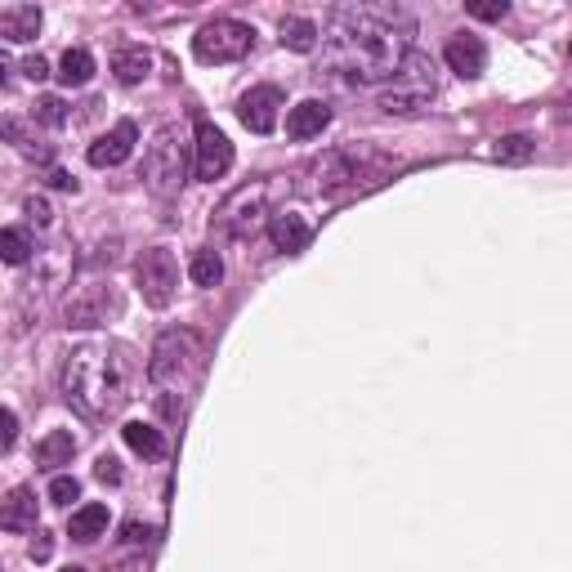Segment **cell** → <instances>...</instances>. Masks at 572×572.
I'll return each instance as SVG.
<instances>
[{
  "label": "cell",
  "mask_w": 572,
  "mask_h": 572,
  "mask_svg": "<svg viewBox=\"0 0 572 572\" xmlns=\"http://www.w3.org/2000/svg\"><path fill=\"white\" fill-rule=\"evenodd\" d=\"M443 59H447V68H452L456 76H465V81H474V76H483V72H488V45H483L479 36L461 32V36H452V41H447Z\"/></svg>",
  "instance_id": "5bb4252c"
},
{
  "label": "cell",
  "mask_w": 572,
  "mask_h": 572,
  "mask_svg": "<svg viewBox=\"0 0 572 572\" xmlns=\"http://www.w3.org/2000/svg\"><path fill=\"white\" fill-rule=\"evenodd\" d=\"M94 479L99 483H121V461L117 456H99V461H94Z\"/></svg>",
  "instance_id": "1f68e13d"
},
{
  "label": "cell",
  "mask_w": 572,
  "mask_h": 572,
  "mask_svg": "<svg viewBox=\"0 0 572 572\" xmlns=\"http://www.w3.org/2000/svg\"><path fill=\"white\" fill-rule=\"evenodd\" d=\"M36 492L32 488H14L0 505V528L5 532H36Z\"/></svg>",
  "instance_id": "e0dca14e"
},
{
  "label": "cell",
  "mask_w": 572,
  "mask_h": 572,
  "mask_svg": "<svg viewBox=\"0 0 572 572\" xmlns=\"http://www.w3.org/2000/svg\"><path fill=\"white\" fill-rule=\"evenodd\" d=\"M108 313H117V291H112V282H90V286H76L68 295V304H63V322L68 327H99V322H108Z\"/></svg>",
  "instance_id": "8fae6325"
},
{
  "label": "cell",
  "mask_w": 572,
  "mask_h": 572,
  "mask_svg": "<svg viewBox=\"0 0 572 572\" xmlns=\"http://www.w3.org/2000/svg\"><path fill=\"white\" fill-rule=\"evenodd\" d=\"M54 555V541H50V532H36V541H32V559L36 564H45V559Z\"/></svg>",
  "instance_id": "e575fe53"
},
{
  "label": "cell",
  "mask_w": 572,
  "mask_h": 572,
  "mask_svg": "<svg viewBox=\"0 0 572 572\" xmlns=\"http://www.w3.org/2000/svg\"><path fill=\"white\" fill-rule=\"evenodd\" d=\"M278 108H282V90L278 85H251L237 103V117L251 135H273L278 130Z\"/></svg>",
  "instance_id": "7c38bea8"
},
{
  "label": "cell",
  "mask_w": 572,
  "mask_h": 572,
  "mask_svg": "<svg viewBox=\"0 0 572 572\" xmlns=\"http://www.w3.org/2000/svg\"><path fill=\"white\" fill-rule=\"evenodd\" d=\"M121 438H126L130 452L148 456V461H161V456H166V438H161V429H152L143 421H130L126 429H121Z\"/></svg>",
  "instance_id": "603a6c76"
},
{
  "label": "cell",
  "mask_w": 572,
  "mask_h": 572,
  "mask_svg": "<svg viewBox=\"0 0 572 572\" xmlns=\"http://www.w3.org/2000/svg\"><path fill=\"white\" fill-rule=\"evenodd\" d=\"M438 81H434V63L425 59V54H407L403 68H398L394 81L380 90V112H389V117H416V112L429 108V99H434Z\"/></svg>",
  "instance_id": "52a82bcc"
},
{
  "label": "cell",
  "mask_w": 572,
  "mask_h": 572,
  "mask_svg": "<svg viewBox=\"0 0 572 572\" xmlns=\"http://www.w3.org/2000/svg\"><path fill=\"white\" fill-rule=\"evenodd\" d=\"M273 184L269 179H255V184H242L233 197H228L224 206L215 211L211 228H219V237H228V242H251L255 233H260L264 224H273Z\"/></svg>",
  "instance_id": "8992f818"
},
{
  "label": "cell",
  "mask_w": 572,
  "mask_h": 572,
  "mask_svg": "<svg viewBox=\"0 0 572 572\" xmlns=\"http://www.w3.org/2000/svg\"><path fill=\"white\" fill-rule=\"evenodd\" d=\"M32 121H41V126H63V121H68V103L63 99H41L32 108Z\"/></svg>",
  "instance_id": "83f0119b"
},
{
  "label": "cell",
  "mask_w": 572,
  "mask_h": 572,
  "mask_svg": "<svg viewBox=\"0 0 572 572\" xmlns=\"http://www.w3.org/2000/svg\"><path fill=\"white\" fill-rule=\"evenodd\" d=\"M148 72H152V54L143 50V45H121V50L112 54V76H117L121 85L148 81Z\"/></svg>",
  "instance_id": "d6986e66"
},
{
  "label": "cell",
  "mask_w": 572,
  "mask_h": 572,
  "mask_svg": "<svg viewBox=\"0 0 572 572\" xmlns=\"http://www.w3.org/2000/svg\"><path fill=\"white\" fill-rule=\"evenodd\" d=\"M23 76H27V81H45V76H50V63H45L41 54H32V59L23 63Z\"/></svg>",
  "instance_id": "d6a6232c"
},
{
  "label": "cell",
  "mask_w": 572,
  "mask_h": 572,
  "mask_svg": "<svg viewBox=\"0 0 572 572\" xmlns=\"http://www.w3.org/2000/svg\"><path fill=\"white\" fill-rule=\"evenodd\" d=\"M412 23L398 18L394 9H371V5H349L336 9L327 23V63L345 81L358 85H385L394 81L403 59L412 54Z\"/></svg>",
  "instance_id": "6da1fadb"
},
{
  "label": "cell",
  "mask_w": 572,
  "mask_h": 572,
  "mask_svg": "<svg viewBox=\"0 0 572 572\" xmlns=\"http://www.w3.org/2000/svg\"><path fill=\"white\" fill-rule=\"evenodd\" d=\"M532 139L528 135H501L497 143H492V157L501 161V166H523V161H532Z\"/></svg>",
  "instance_id": "484cf974"
},
{
  "label": "cell",
  "mask_w": 572,
  "mask_h": 572,
  "mask_svg": "<svg viewBox=\"0 0 572 572\" xmlns=\"http://www.w3.org/2000/svg\"><path fill=\"white\" fill-rule=\"evenodd\" d=\"M327 126H331V108L322 99L295 103L291 117H286V135H291V139H313V135H322Z\"/></svg>",
  "instance_id": "ac0fdd59"
},
{
  "label": "cell",
  "mask_w": 572,
  "mask_h": 572,
  "mask_svg": "<svg viewBox=\"0 0 572 572\" xmlns=\"http://www.w3.org/2000/svg\"><path fill=\"white\" fill-rule=\"evenodd\" d=\"M251 45H255V27L237 23V18H215V23H206L193 36V54L202 63H237L251 54Z\"/></svg>",
  "instance_id": "ba28073f"
},
{
  "label": "cell",
  "mask_w": 572,
  "mask_h": 572,
  "mask_svg": "<svg viewBox=\"0 0 572 572\" xmlns=\"http://www.w3.org/2000/svg\"><path fill=\"white\" fill-rule=\"evenodd\" d=\"M103 532H108V505L90 501V505H81V510H72V519H68L72 541H99Z\"/></svg>",
  "instance_id": "ffe728a7"
},
{
  "label": "cell",
  "mask_w": 572,
  "mask_h": 572,
  "mask_svg": "<svg viewBox=\"0 0 572 572\" xmlns=\"http://www.w3.org/2000/svg\"><path fill=\"white\" fill-rule=\"evenodd\" d=\"M188 278L197 286H219L224 282V260H219V251H193V260H188Z\"/></svg>",
  "instance_id": "d4e9b609"
},
{
  "label": "cell",
  "mask_w": 572,
  "mask_h": 572,
  "mask_svg": "<svg viewBox=\"0 0 572 572\" xmlns=\"http://www.w3.org/2000/svg\"><path fill=\"white\" fill-rule=\"evenodd\" d=\"M130 380H135V362H130L126 345L112 340H90L76 345L63 358L59 389L68 398V407L85 416V421H108L130 403Z\"/></svg>",
  "instance_id": "7a4b0ae2"
},
{
  "label": "cell",
  "mask_w": 572,
  "mask_h": 572,
  "mask_svg": "<svg viewBox=\"0 0 572 572\" xmlns=\"http://www.w3.org/2000/svg\"><path fill=\"white\" fill-rule=\"evenodd\" d=\"M135 282H139V295L152 304V309H166L179 291V264L166 246H152L135 260Z\"/></svg>",
  "instance_id": "9c48e42d"
},
{
  "label": "cell",
  "mask_w": 572,
  "mask_h": 572,
  "mask_svg": "<svg viewBox=\"0 0 572 572\" xmlns=\"http://www.w3.org/2000/svg\"><path fill=\"white\" fill-rule=\"evenodd\" d=\"M45 179H50V188H63V193H76V179L68 175V170L50 166V170H45Z\"/></svg>",
  "instance_id": "836d02e7"
},
{
  "label": "cell",
  "mask_w": 572,
  "mask_h": 572,
  "mask_svg": "<svg viewBox=\"0 0 572 572\" xmlns=\"http://www.w3.org/2000/svg\"><path fill=\"white\" fill-rule=\"evenodd\" d=\"M76 456V438L72 429H54V434H45L41 443H36V461L45 465V470H59V465H72Z\"/></svg>",
  "instance_id": "44dd1931"
},
{
  "label": "cell",
  "mask_w": 572,
  "mask_h": 572,
  "mask_svg": "<svg viewBox=\"0 0 572 572\" xmlns=\"http://www.w3.org/2000/svg\"><path fill=\"white\" fill-rule=\"evenodd\" d=\"M269 237H273V246H278V251L300 255L304 246H309L313 228H309V219H304V215H295V211H278V215H273V224H269Z\"/></svg>",
  "instance_id": "2e32d148"
},
{
  "label": "cell",
  "mask_w": 572,
  "mask_h": 572,
  "mask_svg": "<svg viewBox=\"0 0 572 572\" xmlns=\"http://www.w3.org/2000/svg\"><path fill=\"white\" fill-rule=\"evenodd\" d=\"M568 121H572V103H568Z\"/></svg>",
  "instance_id": "f35d334b"
},
{
  "label": "cell",
  "mask_w": 572,
  "mask_h": 572,
  "mask_svg": "<svg viewBox=\"0 0 572 572\" xmlns=\"http://www.w3.org/2000/svg\"><path fill=\"white\" fill-rule=\"evenodd\" d=\"M126 541H130V546H143V541H152V528H143V523H126Z\"/></svg>",
  "instance_id": "8d00e7d4"
},
{
  "label": "cell",
  "mask_w": 572,
  "mask_h": 572,
  "mask_svg": "<svg viewBox=\"0 0 572 572\" xmlns=\"http://www.w3.org/2000/svg\"><path fill=\"white\" fill-rule=\"evenodd\" d=\"M206 358H211V349H206V340L197 336L193 327H170L157 336V345H152L148 354V380H152V403H157V412L166 416V421H179L188 407V389L202 380L206 371Z\"/></svg>",
  "instance_id": "3957f363"
},
{
  "label": "cell",
  "mask_w": 572,
  "mask_h": 572,
  "mask_svg": "<svg viewBox=\"0 0 572 572\" xmlns=\"http://www.w3.org/2000/svg\"><path fill=\"white\" fill-rule=\"evenodd\" d=\"M135 143H139V126L135 121H117V126L108 130V135H99L90 143V166H99V170H112V166H121V161L135 152Z\"/></svg>",
  "instance_id": "4fadbf2b"
},
{
  "label": "cell",
  "mask_w": 572,
  "mask_h": 572,
  "mask_svg": "<svg viewBox=\"0 0 572 572\" xmlns=\"http://www.w3.org/2000/svg\"><path fill=\"white\" fill-rule=\"evenodd\" d=\"M228 166H233V143L219 126L211 121H197V139H193V175L206 179V184H215V179L228 175Z\"/></svg>",
  "instance_id": "30bf717a"
},
{
  "label": "cell",
  "mask_w": 572,
  "mask_h": 572,
  "mask_svg": "<svg viewBox=\"0 0 572 572\" xmlns=\"http://www.w3.org/2000/svg\"><path fill=\"white\" fill-rule=\"evenodd\" d=\"M41 32V5H5L0 9V36L9 45H23V41H36Z\"/></svg>",
  "instance_id": "9a60e30c"
},
{
  "label": "cell",
  "mask_w": 572,
  "mask_h": 572,
  "mask_svg": "<svg viewBox=\"0 0 572 572\" xmlns=\"http://www.w3.org/2000/svg\"><path fill=\"white\" fill-rule=\"evenodd\" d=\"M389 170V161L380 157L367 143H349V148H331L327 157L313 161V175H318V193H349L358 184H376Z\"/></svg>",
  "instance_id": "5b68a950"
},
{
  "label": "cell",
  "mask_w": 572,
  "mask_h": 572,
  "mask_svg": "<svg viewBox=\"0 0 572 572\" xmlns=\"http://www.w3.org/2000/svg\"><path fill=\"white\" fill-rule=\"evenodd\" d=\"M63 572H85V568H63Z\"/></svg>",
  "instance_id": "74e56055"
},
{
  "label": "cell",
  "mask_w": 572,
  "mask_h": 572,
  "mask_svg": "<svg viewBox=\"0 0 572 572\" xmlns=\"http://www.w3.org/2000/svg\"><path fill=\"white\" fill-rule=\"evenodd\" d=\"M90 76H94V54L81 50V45H72V50L59 59V81L68 85V90H76V85H90Z\"/></svg>",
  "instance_id": "cb8c5ba5"
},
{
  "label": "cell",
  "mask_w": 572,
  "mask_h": 572,
  "mask_svg": "<svg viewBox=\"0 0 572 572\" xmlns=\"http://www.w3.org/2000/svg\"><path fill=\"white\" fill-rule=\"evenodd\" d=\"M465 9H470L474 18H483V23H497V18L510 14V5H505V0H470Z\"/></svg>",
  "instance_id": "f546056e"
},
{
  "label": "cell",
  "mask_w": 572,
  "mask_h": 572,
  "mask_svg": "<svg viewBox=\"0 0 572 572\" xmlns=\"http://www.w3.org/2000/svg\"><path fill=\"white\" fill-rule=\"evenodd\" d=\"M14 438H18V416L5 412V434H0V452H9V447H14Z\"/></svg>",
  "instance_id": "d590c367"
},
{
  "label": "cell",
  "mask_w": 572,
  "mask_h": 572,
  "mask_svg": "<svg viewBox=\"0 0 572 572\" xmlns=\"http://www.w3.org/2000/svg\"><path fill=\"white\" fill-rule=\"evenodd\" d=\"M278 41L286 45V50H295V54H313V50H318V23H309V18H282V27H278Z\"/></svg>",
  "instance_id": "7402d4cb"
},
{
  "label": "cell",
  "mask_w": 572,
  "mask_h": 572,
  "mask_svg": "<svg viewBox=\"0 0 572 572\" xmlns=\"http://www.w3.org/2000/svg\"><path fill=\"white\" fill-rule=\"evenodd\" d=\"M193 143L184 139V130L175 126V121H166V126L152 130L148 148H143V184L152 188L157 197H170L179 193V188L188 184V170H193Z\"/></svg>",
  "instance_id": "277c9868"
},
{
  "label": "cell",
  "mask_w": 572,
  "mask_h": 572,
  "mask_svg": "<svg viewBox=\"0 0 572 572\" xmlns=\"http://www.w3.org/2000/svg\"><path fill=\"white\" fill-rule=\"evenodd\" d=\"M50 501H54V505H72V501H81V483H76L72 474H59V479L50 483Z\"/></svg>",
  "instance_id": "f1b7e54d"
},
{
  "label": "cell",
  "mask_w": 572,
  "mask_h": 572,
  "mask_svg": "<svg viewBox=\"0 0 572 572\" xmlns=\"http://www.w3.org/2000/svg\"><path fill=\"white\" fill-rule=\"evenodd\" d=\"M0 260L5 264H27L32 260V242H27L23 228H5V233H0Z\"/></svg>",
  "instance_id": "4316f807"
},
{
  "label": "cell",
  "mask_w": 572,
  "mask_h": 572,
  "mask_svg": "<svg viewBox=\"0 0 572 572\" xmlns=\"http://www.w3.org/2000/svg\"><path fill=\"white\" fill-rule=\"evenodd\" d=\"M23 211H27V219H32L36 228H50L54 224V211H50V202H45V197H27Z\"/></svg>",
  "instance_id": "4dcf8cb0"
}]
</instances>
